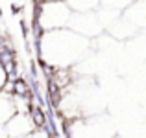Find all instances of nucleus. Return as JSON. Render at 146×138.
<instances>
[{
  "instance_id": "nucleus-1",
  "label": "nucleus",
  "mask_w": 146,
  "mask_h": 138,
  "mask_svg": "<svg viewBox=\"0 0 146 138\" xmlns=\"http://www.w3.org/2000/svg\"><path fill=\"white\" fill-rule=\"evenodd\" d=\"M41 48H61L41 55V59L57 68H70L76 61H80L87 53L89 41L87 37L72 32L70 28H56L44 32L41 39Z\"/></svg>"
},
{
  "instance_id": "nucleus-2",
  "label": "nucleus",
  "mask_w": 146,
  "mask_h": 138,
  "mask_svg": "<svg viewBox=\"0 0 146 138\" xmlns=\"http://www.w3.org/2000/svg\"><path fill=\"white\" fill-rule=\"evenodd\" d=\"M70 13L72 11L65 0H35V7H33V18L41 22L44 32L67 28Z\"/></svg>"
},
{
  "instance_id": "nucleus-3",
  "label": "nucleus",
  "mask_w": 146,
  "mask_h": 138,
  "mask_svg": "<svg viewBox=\"0 0 146 138\" xmlns=\"http://www.w3.org/2000/svg\"><path fill=\"white\" fill-rule=\"evenodd\" d=\"M67 28H70L72 32L83 37H98L104 32V26L100 24L94 11H72L68 17Z\"/></svg>"
},
{
  "instance_id": "nucleus-4",
  "label": "nucleus",
  "mask_w": 146,
  "mask_h": 138,
  "mask_svg": "<svg viewBox=\"0 0 146 138\" xmlns=\"http://www.w3.org/2000/svg\"><path fill=\"white\" fill-rule=\"evenodd\" d=\"M33 127L32 120H30L28 112H13L4 124V131L6 135H13V136H21V135H28Z\"/></svg>"
},
{
  "instance_id": "nucleus-5",
  "label": "nucleus",
  "mask_w": 146,
  "mask_h": 138,
  "mask_svg": "<svg viewBox=\"0 0 146 138\" xmlns=\"http://www.w3.org/2000/svg\"><path fill=\"white\" fill-rule=\"evenodd\" d=\"M107 30H109V33L115 37V39H128V37H133V33H135L139 28H137L135 24H131L129 20L118 17L117 20H113L109 26H107Z\"/></svg>"
},
{
  "instance_id": "nucleus-6",
  "label": "nucleus",
  "mask_w": 146,
  "mask_h": 138,
  "mask_svg": "<svg viewBox=\"0 0 146 138\" xmlns=\"http://www.w3.org/2000/svg\"><path fill=\"white\" fill-rule=\"evenodd\" d=\"M15 112V105L13 99H11V94L0 90V124H6V120Z\"/></svg>"
},
{
  "instance_id": "nucleus-7",
  "label": "nucleus",
  "mask_w": 146,
  "mask_h": 138,
  "mask_svg": "<svg viewBox=\"0 0 146 138\" xmlns=\"http://www.w3.org/2000/svg\"><path fill=\"white\" fill-rule=\"evenodd\" d=\"M70 11H94L100 6V0H65Z\"/></svg>"
},
{
  "instance_id": "nucleus-8",
  "label": "nucleus",
  "mask_w": 146,
  "mask_h": 138,
  "mask_svg": "<svg viewBox=\"0 0 146 138\" xmlns=\"http://www.w3.org/2000/svg\"><path fill=\"white\" fill-rule=\"evenodd\" d=\"M131 2H135V0H100V4L102 6H109V7H115V9H124V7H128Z\"/></svg>"
},
{
  "instance_id": "nucleus-9",
  "label": "nucleus",
  "mask_w": 146,
  "mask_h": 138,
  "mask_svg": "<svg viewBox=\"0 0 146 138\" xmlns=\"http://www.w3.org/2000/svg\"><path fill=\"white\" fill-rule=\"evenodd\" d=\"M7 81V76H6V70H4V66L0 64V90L4 89V85H6Z\"/></svg>"
},
{
  "instance_id": "nucleus-10",
  "label": "nucleus",
  "mask_w": 146,
  "mask_h": 138,
  "mask_svg": "<svg viewBox=\"0 0 146 138\" xmlns=\"http://www.w3.org/2000/svg\"><path fill=\"white\" fill-rule=\"evenodd\" d=\"M21 30H22V33H24V35H28L30 30H28V26H26V20H24V18H21Z\"/></svg>"
},
{
  "instance_id": "nucleus-11",
  "label": "nucleus",
  "mask_w": 146,
  "mask_h": 138,
  "mask_svg": "<svg viewBox=\"0 0 146 138\" xmlns=\"http://www.w3.org/2000/svg\"><path fill=\"white\" fill-rule=\"evenodd\" d=\"M24 9L22 6H19V4H15V6H11V13H21V11Z\"/></svg>"
},
{
  "instance_id": "nucleus-12",
  "label": "nucleus",
  "mask_w": 146,
  "mask_h": 138,
  "mask_svg": "<svg viewBox=\"0 0 146 138\" xmlns=\"http://www.w3.org/2000/svg\"><path fill=\"white\" fill-rule=\"evenodd\" d=\"M0 15H2V9H0Z\"/></svg>"
}]
</instances>
